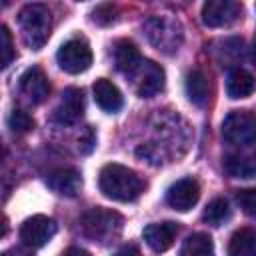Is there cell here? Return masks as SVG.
<instances>
[{"mask_svg": "<svg viewBox=\"0 0 256 256\" xmlns=\"http://www.w3.org/2000/svg\"><path fill=\"white\" fill-rule=\"evenodd\" d=\"M100 192L116 202H134L144 192V180L128 166L106 164L98 174Z\"/></svg>", "mask_w": 256, "mask_h": 256, "instance_id": "1", "label": "cell"}, {"mask_svg": "<svg viewBox=\"0 0 256 256\" xmlns=\"http://www.w3.org/2000/svg\"><path fill=\"white\" fill-rule=\"evenodd\" d=\"M18 24L24 42L32 50H40L52 30V14L44 4H26L18 14Z\"/></svg>", "mask_w": 256, "mask_h": 256, "instance_id": "2", "label": "cell"}, {"mask_svg": "<svg viewBox=\"0 0 256 256\" xmlns=\"http://www.w3.org/2000/svg\"><path fill=\"white\" fill-rule=\"evenodd\" d=\"M122 222L124 220L116 210H108L102 206H94V208L86 210L80 218L84 236L94 242H100V244L116 238L122 230Z\"/></svg>", "mask_w": 256, "mask_h": 256, "instance_id": "3", "label": "cell"}, {"mask_svg": "<svg viewBox=\"0 0 256 256\" xmlns=\"http://www.w3.org/2000/svg\"><path fill=\"white\" fill-rule=\"evenodd\" d=\"M142 30L148 42L164 54H174L184 40L180 22L170 16H152L142 24Z\"/></svg>", "mask_w": 256, "mask_h": 256, "instance_id": "4", "label": "cell"}, {"mask_svg": "<svg viewBox=\"0 0 256 256\" xmlns=\"http://www.w3.org/2000/svg\"><path fill=\"white\" fill-rule=\"evenodd\" d=\"M222 138L238 148L256 144V114L250 110H232L222 122Z\"/></svg>", "mask_w": 256, "mask_h": 256, "instance_id": "5", "label": "cell"}, {"mask_svg": "<svg viewBox=\"0 0 256 256\" xmlns=\"http://www.w3.org/2000/svg\"><path fill=\"white\" fill-rule=\"evenodd\" d=\"M56 60L64 72L80 74L92 66V50L84 38H72L58 48Z\"/></svg>", "mask_w": 256, "mask_h": 256, "instance_id": "6", "label": "cell"}, {"mask_svg": "<svg viewBox=\"0 0 256 256\" xmlns=\"http://www.w3.org/2000/svg\"><path fill=\"white\" fill-rule=\"evenodd\" d=\"M56 230L58 226L50 216L36 214L24 220V224L20 226V240L28 248H42L54 238Z\"/></svg>", "mask_w": 256, "mask_h": 256, "instance_id": "7", "label": "cell"}, {"mask_svg": "<svg viewBox=\"0 0 256 256\" xmlns=\"http://www.w3.org/2000/svg\"><path fill=\"white\" fill-rule=\"evenodd\" d=\"M242 14V6L234 0H208L202 6V22L208 28H224L236 22Z\"/></svg>", "mask_w": 256, "mask_h": 256, "instance_id": "8", "label": "cell"}, {"mask_svg": "<svg viewBox=\"0 0 256 256\" xmlns=\"http://www.w3.org/2000/svg\"><path fill=\"white\" fill-rule=\"evenodd\" d=\"M130 78H134V90L140 98L156 96L164 88V80H166L162 66L152 62V60H144L140 64V68Z\"/></svg>", "mask_w": 256, "mask_h": 256, "instance_id": "9", "label": "cell"}, {"mask_svg": "<svg viewBox=\"0 0 256 256\" xmlns=\"http://www.w3.org/2000/svg\"><path fill=\"white\" fill-rule=\"evenodd\" d=\"M198 200H200V184L192 176L176 180L166 192L168 206L178 212H188L192 206H196Z\"/></svg>", "mask_w": 256, "mask_h": 256, "instance_id": "10", "label": "cell"}, {"mask_svg": "<svg viewBox=\"0 0 256 256\" xmlns=\"http://www.w3.org/2000/svg\"><path fill=\"white\" fill-rule=\"evenodd\" d=\"M84 114V94L80 88H66L60 96V102L54 110V120L58 124H64V126H70V124H76Z\"/></svg>", "mask_w": 256, "mask_h": 256, "instance_id": "11", "label": "cell"}, {"mask_svg": "<svg viewBox=\"0 0 256 256\" xmlns=\"http://www.w3.org/2000/svg\"><path fill=\"white\" fill-rule=\"evenodd\" d=\"M20 92L28 98L32 104H42L50 94V82L48 76L42 72V68L32 66L20 76Z\"/></svg>", "mask_w": 256, "mask_h": 256, "instance_id": "12", "label": "cell"}, {"mask_svg": "<svg viewBox=\"0 0 256 256\" xmlns=\"http://www.w3.org/2000/svg\"><path fill=\"white\" fill-rule=\"evenodd\" d=\"M176 234H178V224L172 222V220L148 224V226L144 228V232H142L144 242H146L154 252H166V250L174 244Z\"/></svg>", "mask_w": 256, "mask_h": 256, "instance_id": "13", "label": "cell"}, {"mask_svg": "<svg viewBox=\"0 0 256 256\" xmlns=\"http://www.w3.org/2000/svg\"><path fill=\"white\" fill-rule=\"evenodd\" d=\"M46 184L50 190H54L60 196H76L82 188V174L76 168H58L48 174Z\"/></svg>", "mask_w": 256, "mask_h": 256, "instance_id": "14", "label": "cell"}, {"mask_svg": "<svg viewBox=\"0 0 256 256\" xmlns=\"http://www.w3.org/2000/svg\"><path fill=\"white\" fill-rule=\"evenodd\" d=\"M114 62H116V68L130 78L140 68V64L144 62V58L140 56V52H138V48H136L134 42H130V40H118L116 46H114Z\"/></svg>", "mask_w": 256, "mask_h": 256, "instance_id": "15", "label": "cell"}, {"mask_svg": "<svg viewBox=\"0 0 256 256\" xmlns=\"http://www.w3.org/2000/svg\"><path fill=\"white\" fill-rule=\"evenodd\" d=\"M92 92H94L96 104L104 112H118L124 104V98H122V92L118 90V86L106 78H98L92 86Z\"/></svg>", "mask_w": 256, "mask_h": 256, "instance_id": "16", "label": "cell"}, {"mask_svg": "<svg viewBox=\"0 0 256 256\" xmlns=\"http://www.w3.org/2000/svg\"><path fill=\"white\" fill-rule=\"evenodd\" d=\"M254 90H256V78L248 70H244V68L230 70V74L226 78V94L232 100L248 98L254 94Z\"/></svg>", "mask_w": 256, "mask_h": 256, "instance_id": "17", "label": "cell"}, {"mask_svg": "<svg viewBox=\"0 0 256 256\" xmlns=\"http://www.w3.org/2000/svg\"><path fill=\"white\" fill-rule=\"evenodd\" d=\"M222 166L232 178H256V154H228Z\"/></svg>", "mask_w": 256, "mask_h": 256, "instance_id": "18", "label": "cell"}, {"mask_svg": "<svg viewBox=\"0 0 256 256\" xmlns=\"http://www.w3.org/2000/svg\"><path fill=\"white\" fill-rule=\"evenodd\" d=\"M184 88H186V96L188 100L194 104V106H204L208 102V94H210V88H208V78L202 70L194 68L186 74V80H184Z\"/></svg>", "mask_w": 256, "mask_h": 256, "instance_id": "19", "label": "cell"}, {"mask_svg": "<svg viewBox=\"0 0 256 256\" xmlns=\"http://www.w3.org/2000/svg\"><path fill=\"white\" fill-rule=\"evenodd\" d=\"M228 256H256V228H240L228 242Z\"/></svg>", "mask_w": 256, "mask_h": 256, "instance_id": "20", "label": "cell"}, {"mask_svg": "<svg viewBox=\"0 0 256 256\" xmlns=\"http://www.w3.org/2000/svg\"><path fill=\"white\" fill-rule=\"evenodd\" d=\"M180 256H214V242L208 234L194 232L182 242Z\"/></svg>", "mask_w": 256, "mask_h": 256, "instance_id": "21", "label": "cell"}, {"mask_svg": "<svg viewBox=\"0 0 256 256\" xmlns=\"http://www.w3.org/2000/svg\"><path fill=\"white\" fill-rule=\"evenodd\" d=\"M230 214H232V208H230L228 200L226 198H214L206 206V210L202 214V220L210 226H222L230 218Z\"/></svg>", "mask_w": 256, "mask_h": 256, "instance_id": "22", "label": "cell"}, {"mask_svg": "<svg viewBox=\"0 0 256 256\" xmlns=\"http://www.w3.org/2000/svg\"><path fill=\"white\" fill-rule=\"evenodd\" d=\"M34 118L28 114V112H24V110H12L10 112V116H8V126H10V130L12 132H16V134H26V132H30L32 128H34Z\"/></svg>", "mask_w": 256, "mask_h": 256, "instance_id": "23", "label": "cell"}, {"mask_svg": "<svg viewBox=\"0 0 256 256\" xmlns=\"http://www.w3.org/2000/svg\"><path fill=\"white\" fill-rule=\"evenodd\" d=\"M236 202L242 212L250 218H256V188H244L236 192Z\"/></svg>", "mask_w": 256, "mask_h": 256, "instance_id": "24", "label": "cell"}, {"mask_svg": "<svg viewBox=\"0 0 256 256\" xmlns=\"http://www.w3.org/2000/svg\"><path fill=\"white\" fill-rule=\"evenodd\" d=\"M0 42H2V68H8L10 62L14 60V44H12L10 30L6 26L0 28Z\"/></svg>", "mask_w": 256, "mask_h": 256, "instance_id": "25", "label": "cell"}, {"mask_svg": "<svg viewBox=\"0 0 256 256\" xmlns=\"http://www.w3.org/2000/svg\"><path fill=\"white\" fill-rule=\"evenodd\" d=\"M114 12H116V8H114L112 4H100V6L92 12V20H94L96 24H100V26H108V24L114 22Z\"/></svg>", "mask_w": 256, "mask_h": 256, "instance_id": "26", "label": "cell"}, {"mask_svg": "<svg viewBox=\"0 0 256 256\" xmlns=\"http://www.w3.org/2000/svg\"><path fill=\"white\" fill-rule=\"evenodd\" d=\"M116 256H142V252L138 250V246L126 244V246H122V248L116 252Z\"/></svg>", "mask_w": 256, "mask_h": 256, "instance_id": "27", "label": "cell"}, {"mask_svg": "<svg viewBox=\"0 0 256 256\" xmlns=\"http://www.w3.org/2000/svg\"><path fill=\"white\" fill-rule=\"evenodd\" d=\"M62 256H92L88 250H84V248H78V246H70L68 250H64L62 252Z\"/></svg>", "mask_w": 256, "mask_h": 256, "instance_id": "28", "label": "cell"}, {"mask_svg": "<svg viewBox=\"0 0 256 256\" xmlns=\"http://www.w3.org/2000/svg\"><path fill=\"white\" fill-rule=\"evenodd\" d=\"M2 256H34V254H30L28 250H22V248H12V250H6Z\"/></svg>", "mask_w": 256, "mask_h": 256, "instance_id": "29", "label": "cell"}, {"mask_svg": "<svg viewBox=\"0 0 256 256\" xmlns=\"http://www.w3.org/2000/svg\"><path fill=\"white\" fill-rule=\"evenodd\" d=\"M250 58H252V62H254V66H256V38H254L252 48H250Z\"/></svg>", "mask_w": 256, "mask_h": 256, "instance_id": "30", "label": "cell"}]
</instances>
